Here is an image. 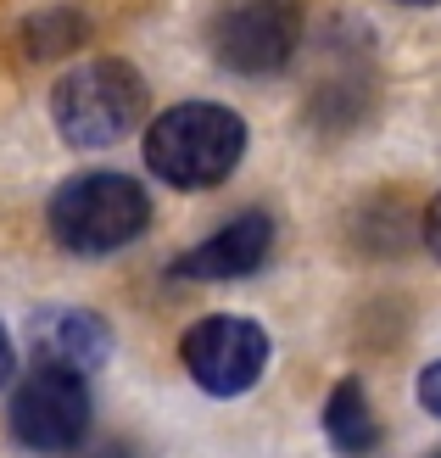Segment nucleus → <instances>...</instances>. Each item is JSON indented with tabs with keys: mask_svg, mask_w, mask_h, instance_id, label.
<instances>
[{
	"mask_svg": "<svg viewBox=\"0 0 441 458\" xmlns=\"http://www.w3.org/2000/svg\"><path fill=\"white\" fill-rule=\"evenodd\" d=\"M246 157V118L218 101H179L146 129V168L174 191H213Z\"/></svg>",
	"mask_w": 441,
	"mask_h": 458,
	"instance_id": "1",
	"label": "nucleus"
},
{
	"mask_svg": "<svg viewBox=\"0 0 441 458\" xmlns=\"http://www.w3.org/2000/svg\"><path fill=\"white\" fill-rule=\"evenodd\" d=\"M45 224L62 251L73 258H112L146 235L151 224V196L140 179H129L118 168H96V174H79L51 196L45 208Z\"/></svg>",
	"mask_w": 441,
	"mask_h": 458,
	"instance_id": "2",
	"label": "nucleus"
},
{
	"mask_svg": "<svg viewBox=\"0 0 441 458\" xmlns=\"http://www.w3.org/2000/svg\"><path fill=\"white\" fill-rule=\"evenodd\" d=\"M51 118L62 129L67 146L79 151H101L118 146L129 129H140L146 118V79L140 67L123 56H96L67 67L51 89Z\"/></svg>",
	"mask_w": 441,
	"mask_h": 458,
	"instance_id": "3",
	"label": "nucleus"
},
{
	"mask_svg": "<svg viewBox=\"0 0 441 458\" xmlns=\"http://www.w3.org/2000/svg\"><path fill=\"white\" fill-rule=\"evenodd\" d=\"M301 0H224L213 12V29H207V45L213 56L241 79H268L285 73L301 51Z\"/></svg>",
	"mask_w": 441,
	"mask_h": 458,
	"instance_id": "4",
	"label": "nucleus"
},
{
	"mask_svg": "<svg viewBox=\"0 0 441 458\" xmlns=\"http://www.w3.org/2000/svg\"><path fill=\"white\" fill-rule=\"evenodd\" d=\"M179 358L207 397H241L263 380L268 369V330L258 318H235V313H213L196 318L179 335Z\"/></svg>",
	"mask_w": 441,
	"mask_h": 458,
	"instance_id": "5",
	"label": "nucleus"
},
{
	"mask_svg": "<svg viewBox=\"0 0 441 458\" xmlns=\"http://www.w3.org/2000/svg\"><path fill=\"white\" fill-rule=\"evenodd\" d=\"M12 437L29 453H73L89 437V386L84 375L67 369H34L29 380L12 392Z\"/></svg>",
	"mask_w": 441,
	"mask_h": 458,
	"instance_id": "6",
	"label": "nucleus"
},
{
	"mask_svg": "<svg viewBox=\"0 0 441 458\" xmlns=\"http://www.w3.org/2000/svg\"><path fill=\"white\" fill-rule=\"evenodd\" d=\"M274 251V218L268 213H235L224 229H213L207 241H196L184 258L174 263V280H246L258 274Z\"/></svg>",
	"mask_w": 441,
	"mask_h": 458,
	"instance_id": "7",
	"label": "nucleus"
},
{
	"mask_svg": "<svg viewBox=\"0 0 441 458\" xmlns=\"http://www.w3.org/2000/svg\"><path fill=\"white\" fill-rule=\"evenodd\" d=\"M29 347L39 369H67V375H96L112 358V330L89 308H34L29 318Z\"/></svg>",
	"mask_w": 441,
	"mask_h": 458,
	"instance_id": "8",
	"label": "nucleus"
},
{
	"mask_svg": "<svg viewBox=\"0 0 441 458\" xmlns=\"http://www.w3.org/2000/svg\"><path fill=\"white\" fill-rule=\"evenodd\" d=\"M324 437H330V447L341 458H375L380 453V414H375V403H369L363 392V380L358 375H346L330 386V403H324Z\"/></svg>",
	"mask_w": 441,
	"mask_h": 458,
	"instance_id": "9",
	"label": "nucleus"
},
{
	"mask_svg": "<svg viewBox=\"0 0 441 458\" xmlns=\"http://www.w3.org/2000/svg\"><path fill=\"white\" fill-rule=\"evenodd\" d=\"M420 403H425V414H436V420H441V363L420 369Z\"/></svg>",
	"mask_w": 441,
	"mask_h": 458,
	"instance_id": "10",
	"label": "nucleus"
},
{
	"mask_svg": "<svg viewBox=\"0 0 441 458\" xmlns=\"http://www.w3.org/2000/svg\"><path fill=\"white\" fill-rule=\"evenodd\" d=\"M425 246H430V258L441 263V191H436V201L425 208Z\"/></svg>",
	"mask_w": 441,
	"mask_h": 458,
	"instance_id": "11",
	"label": "nucleus"
},
{
	"mask_svg": "<svg viewBox=\"0 0 441 458\" xmlns=\"http://www.w3.org/2000/svg\"><path fill=\"white\" fill-rule=\"evenodd\" d=\"M79 458H140V453H134V442L118 437V442H96V447H84Z\"/></svg>",
	"mask_w": 441,
	"mask_h": 458,
	"instance_id": "12",
	"label": "nucleus"
},
{
	"mask_svg": "<svg viewBox=\"0 0 441 458\" xmlns=\"http://www.w3.org/2000/svg\"><path fill=\"white\" fill-rule=\"evenodd\" d=\"M12 369H17V352H12V335H6V325H0V386L12 380Z\"/></svg>",
	"mask_w": 441,
	"mask_h": 458,
	"instance_id": "13",
	"label": "nucleus"
},
{
	"mask_svg": "<svg viewBox=\"0 0 441 458\" xmlns=\"http://www.w3.org/2000/svg\"><path fill=\"white\" fill-rule=\"evenodd\" d=\"M397 6H441V0H397Z\"/></svg>",
	"mask_w": 441,
	"mask_h": 458,
	"instance_id": "14",
	"label": "nucleus"
},
{
	"mask_svg": "<svg viewBox=\"0 0 441 458\" xmlns=\"http://www.w3.org/2000/svg\"><path fill=\"white\" fill-rule=\"evenodd\" d=\"M436 458H441V453H436Z\"/></svg>",
	"mask_w": 441,
	"mask_h": 458,
	"instance_id": "15",
	"label": "nucleus"
}]
</instances>
